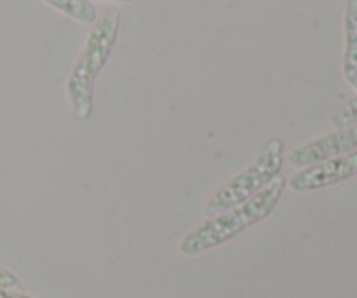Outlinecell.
<instances>
[{
  "instance_id": "obj_1",
  "label": "cell",
  "mask_w": 357,
  "mask_h": 298,
  "mask_svg": "<svg viewBox=\"0 0 357 298\" xmlns=\"http://www.w3.org/2000/svg\"><path fill=\"white\" fill-rule=\"evenodd\" d=\"M286 187H288V180L279 174L250 201L216 216H209L208 220L188 230L181 237L178 251L185 257H195V255L216 250L229 241L236 239L251 227L265 222L275 211L284 195Z\"/></svg>"
},
{
  "instance_id": "obj_2",
  "label": "cell",
  "mask_w": 357,
  "mask_h": 298,
  "mask_svg": "<svg viewBox=\"0 0 357 298\" xmlns=\"http://www.w3.org/2000/svg\"><path fill=\"white\" fill-rule=\"evenodd\" d=\"M121 10L108 9L96 20L89 31L82 52L66 80V98L73 114L80 121H87L94 112V87L107 66L121 31Z\"/></svg>"
},
{
  "instance_id": "obj_3",
  "label": "cell",
  "mask_w": 357,
  "mask_h": 298,
  "mask_svg": "<svg viewBox=\"0 0 357 298\" xmlns=\"http://www.w3.org/2000/svg\"><path fill=\"white\" fill-rule=\"evenodd\" d=\"M282 166H284V142L281 138H271L250 167L234 174L222 187L213 192L204 206L206 216L208 218L216 216L250 201L281 174Z\"/></svg>"
},
{
  "instance_id": "obj_4",
  "label": "cell",
  "mask_w": 357,
  "mask_h": 298,
  "mask_svg": "<svg viewBox=\"0 0 357 298\" xmlns=\"http://www.w3.org/2000/svg\"><path fill=\"white\" fill-rule=\"evenodd\" d=\"M357 177V150L342 156L330 157L321 163L310 164L296 171L288 180V185L295 192H316L333 185L344 184Z\"/></svg>"
},
{
  "instance_id": "obj_5",
  "label": "cell",
  "mask_w": 357,
  "mask_h": 298,
  "mask_svg": "<svg viewBox=\"0 0 357 298\" xmlns=\"http://www.w3.org/2000/svg\"><path fill=\"white\" fill-rule=\"evenodd\" d=\"M354 150H357V122L296 147L289 154V164L295 167H307L310 164L321 163V161L342 156V154L354 152Z\"/></svg>"
},
{
  "instance_id": "obj_6",
  "label": "cell",
  "mask_w": 357,
  "mask_h": 298,
  "mask_svg": "<svg viewBox=\"0 0 357 298\" xmlns=\"http://www.w3.org/2000/svg\"><path fill=\"white\" fill-rule=\"evenodd\" d=\"M344 59L342 70L357 96V0H347L344 14Z\"/></svg>"
},
{
  "instance_id": "obj_7",
  "label": "cell",
  "mask_w": 357,
  "mask_h": 298,
  "mask_svg": "<svg viewBox=\"0 0 357 298\" xmlns=\"http://www.w3.org/2000/svg\"><path fill=\"white\" fill-rule=\"evenodd\" d=\"M56 10L82 24H94L98 20L96 7L91 0H44Z\"/></svg>"
},
{
  "instance_id": "obj_8",
  "label": "cell",
  "mask_w": 357,
  "mask_h": 298,
  "mask_svg": "<svg viewBox=\"0 0 357 298\" xmlns=\"http://www.w3.org/2000/svg\"><path fill=\"white\" fill-rule=\"evenodd\" d=\"M331 122H333V126L337 129L345 128V126L357 122V96L352 98L351 101H347V103L337 112V115H335Z\"/></svg>"
},
{
  "instance_id": "obj_9",
  "label": "cell",
  "mask_w": 357,
  "mask_h": 298,
  "mask_svg": "<svg viewBox=\"0 0 357 298\" xmlns=\"http://www.w3.org/2000/svg\"><path fill=\"white\" fill-rule=\"evenodd\" d=\"M21 288H23L21 279L17 278L13 271H9L7 267L0 265V290H21Z\"/></svg>"
},
{
  "instance_id": "obj_10",
  "label": "cell",
  "mask_w": 357,
  "mask_h": 298,
  "mask_svg": "<svg viewBox=\"0 0 357 298\" xmlns=\"http://www.w3.org/2000/svg\"><path fill=\"white\" fill-rule=\"evenodd\" d=\"M0 298H35L20 292V290H0Z\"/></svg>"
},
{
  "instance_id": "obj_11",
  "label": "cell",
  "mask_w": 357,
  "mask_h": 298,
  "mask_svg": "<svg viewBox=\"0 0 357 298\" xmlns=\"http://www.w3.org/2000/svg\"><path fill=\"white\" fill-rule=\"evenodd\" d=\"M108 2H136V0H108Z\"/></svg>"
}]
</instances>
